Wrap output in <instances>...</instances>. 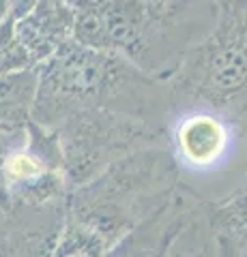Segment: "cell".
<instances>
[{"label":"cell","mask_w":247,"mask_h":257,"mask_svg":"<svg viewBox=\"0 0 247 257\" xmlns=\"http://www.w3.org/2000/svg\"><path fill=\"white\" fill-rule=\"evenodd\" d=\"M179 184L181 172L170 148H140L114 161L91 182L69 189L67 216L114 244L168 202Z\"/></svg>","instance_id":"obj_1"},{"label":"cell","mask_w":247,"mask_h":257,"mask_svg":"<svg viewBox=\"0 0 247 257\" xmlns=\"http://www.w3.org/2000/svg\"><path fill=\"white\" fill-rule=\"evenodd\" d=\"M131 69L135 64L123 56L71 39L52 58L39 64L33 120L54 131L62 120L82 109L106 107L129 114L123 107V88L135 82Z\"/></svg>","instance_id":"obj_2"},{"label":"cell","mask_w":247,"mask_h":257,"mask_svg":"<svg viewBox=\"0 0 247 257\" xmlns=\"http://www.w3.org/2000/svg\"><path fill=\"white\" fill-rule=\"evenodd\" d=\"M54 131L58 135L69 189L91 182L133 150L166 144V135L146 124V120L106 107L75 111Z\"/></svg>","instance_id":"obj_3"},{"label":"cell","mask_w":247,"mask_h":257,"mask_svg":"<svg viewBox=\"0 0 247 257\" xmlns=\"http://www.w3.org/2000/svg\"><path fill=\"white\" fill-rule=\"evenodd\" d=\"M179 84L213 107L247 96V0H228L217 26L179 67Z\"/></svg>","instance_id":"obj_4"},{"label":"cell","mask_w":247,"mask_h":257,"mask_svg":"<svg viewBox=\"0 0 247 257\" xmlns=\"http://www.w3.org/2000/svg\"><path fill=\"white\" fill-rule=\"evenodd\" d=\"M153 13L144 0H89L77 9L73 39L153 71L159 62V35Z\"/></svg>","instance_id":"obj_5"},{"label":"cell","mask_w":247,"mask_h":257,"mask_svg":"<svg viewBox=\"0 0 247 257\" xmlns=\"http://www.w3.org/2000/svg\"><path fill=\"white\" fill-rule=\"evenodd\" d=\"M7 191L15 206H41L69 193L58 135L30 120L26 124V144L7 161ZM9 210V212H11Z\"/></svg>","instance_id":"obj_6"},{"label":"cell","mask_w":247,"mask_h":257,"mask_svg":"<svg viewBox=\"0 0 247 257\" xmlns=\"http://www.w3.org/2000/svg\"><path fill=\"white\" fill-rule=\"evenodd\" d=\"M67 221V195L41 206H15L0 221V257H52Z\"/></svg>","instance_id":"obj_7"},{"label":"cell","mask_w":247,"mask_h":257,"mask_svg":"<svg viewBox=\"0 0 247 257\" xmlns=\"http://www.w3.org/2000/svg\"><path fill=\"white\" fill-rule=\"evenodd\" d=\"M172 152L179 172L204 174L224 163L232 148V131L213 111H191L183 116L172 133Z\"/></svg>","instance_id":"obj_8"},{"label":"cell","mask_w":247,"mask_h":257,"mask_svg":"<svg viewBox=\"0 0 247 257\" xmlns=\"http://www.w3.org/2000/svg\"><path fill=\"white\" fill-rule=\"evenodd\" d=\"M200 202L196 193L177 191L161 208L118 238L103 257H166L174 236Z\"/></svg>","instance_id":"obj_9"},{"label":"cell","mask_w":247,"mask_h":257,"mask_svg":"<svg viewBox=\"0 0 247 257\" xmlns=\"http://www.w3.org/2000/svg\"><path fill=\"white\" fill-rule=\"evenodd\" d=\"M77 9L69 0H37L15 20V37L35 64H43L73 39Z\"/></svg>","instance_id":"obj_10"},{"label":"cell","mask_w":247,"mask_h":257,"mask_svg":"<svg viewBox=\"0 0 247 257\" xmlns=\"http://www.w3.org/2000/svg\"><path fill=\"white\" fill-rule=\"evenodd\" d=\"M39 64L0 75V128H24L33 120Z\"/></svg>","instance_id":"obj_11"},{"label":"cell","mask_w":247,"mask_h":257,"mask_svg":"<svg viewBox=\"0 0 247 257\" xmlns=\"http://www.w3.org/2000/svg\"><path fill=\"white\" fill-rule=\"evenodd\" d=\"M209 219L221 244L236 257L247 253V176L228 197L209 204Z\"/></svg>","instance_id":"obj_12"},{"label":"cell","mask_w":247,"mask_h":257,"mask_svg":"<svg viewBox=\"0 0 247 257\" xmlns=\"http://www.w3.org/2000/svg\"><path fill=\"white\" fill-rule=\"evenodd\" d=\"M219 242L211 227L209 202H200L174 236L166 257H217Z\"/></svg>","instance_id":"obj_13"},{"label":"cell","mask_w":247,"mask_h":257,"mask_svg":"<svg viewBox=\"0 0 247 257\" xmlns=\"http://www.w3.org/2000/svg\"><path fill=\"white\" fill-rule=\"evenodd\" d=\"M110 246L112 242L97 229L67 216L52 257H103Z\"/></svg>","instance_id":"obj_14"},{"label":"cell","mask_w":247,"mask_h":257,"mask_svg":"<svg viewBox=\"0 0 247 257\" xmlns=\"http://www.w3.org/2000/svg\"><path fill=\"white\" fill-rule=\"evenodd\" d=\"M24 144H26V126L0 128V206L7 212L11 210V199H9V191H7V161Z\"/></svg>","instance_id":"obj_15"},{"label":"cell","mask_w":247,"mask_h":257,"mask_svg":"<svg viewBox=\"0 0 247 257\" xmlns=\"http://www.w3.org/2000/svg\"><path fill=\"white\" fill-rule=\"evenodd\" d=\"M13 20V3L11 0H0V24Z\"/></svg>","instance_id":"obj_16"},{"label":"cell","mask_w":247,"mask_h":257,"mask_svg":"<svg viewBox=\"0 0 247 257\" xmlns=\"http://www.w3.org/2000/svg\"><path fill=\"white\" fill-rule=\"evenodd\" d=\"M144 3H146L153 11H159V9H163V7H168L172 0H144Z\"/></svg>","instance_id":"obj_17"},{"label":"cell","mask_w":247,"mask_h":257,"mask_svg":"<svg viewBox=\"0 0 247 257\" xmlns=\"http://www.w3.org/2000/svg\"><path fill=\"white\" fill-rule=\"evenodd\" d=\"M217 242H219V240H217ZM217 257H236V255H234V251H232L230 246H226V244L219 242V253H217Z\"/></svg>","instance_id":"obj_18"},{"label":"cell","mask_w":247,"mask_h":257,"mask_svg":"<svg viewBox=\"0 0 247 257\" xmlns=\"http://www.w3.org/2000/svg\"><path fill=\"white\" fill-rule=\"evenodd\" d=\"M7 214H9V212H7V210H5V208H3V206H0V221H5V216H7Z\"/></svg>","instance_id":"obj_19"},{"label":"cell","mask_w":247,"mask_h":257,"mask_svg":"<svg viewBox=\"0 0 247 257\" xmlns=\"http://www.w3.org/2000/svg\"><path fill=\"white\" fill-rule=\"evenodd\" d=\"M238 257H247V253H245V255H238Z\"/></svg>","instance_id":"obj_20"}]
</instances>
